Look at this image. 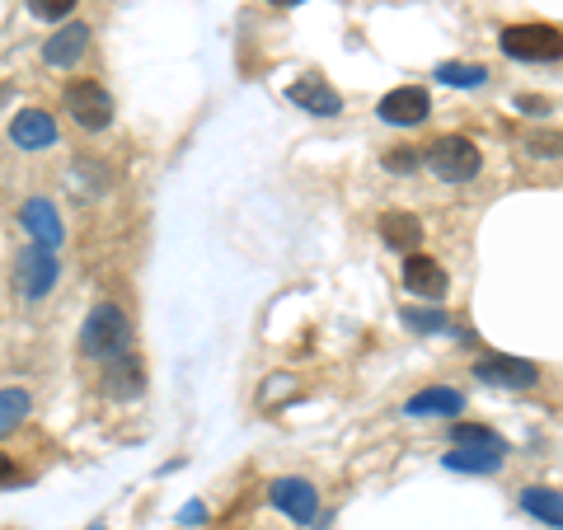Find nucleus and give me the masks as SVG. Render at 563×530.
<instances>
[{"instance_id": "obj_22", "label": "nucleus", "mask_w": 563, "mask_h": 530, "mask_svg": "<svg viewBox=\"0 0 563 530\" xmlns=\"http://www.w3.org/2000/svg\"><path fill=\"white\" fill-rule=\"evenodd\" d=\"M526 151H531L536 161H559V155H563V132H554V128H536L531 136H526Z\"/></svg>"}, {"instance_id": "obj_17", "label": "nucleus", "mask_w": 563, "mask_h": 530, "mask_svg": "<svg viewBox=\"0 0 563 530\" xmlns=\"http://www.w3.org/2000/svg\"><path fill=\"white\" fill-rule=\"evenodd\" d=\"M521 507L531 511L536 521H544V526L563 530V493H559V488H544V484L521 488Z\"/></svg>"}, {"instance_id": "obj_8", "label": "nucleus", "mask_w": 563, "mask_h": 530, "mask_svg": "<svg viewBox=\"0 0 563 530\" xmlns=\"http://www.w3.org/2000/svg\"><path fill=\"white\" fill-rule=\"evenodd\" d=\"M428 113H432V99L422 85H399V90L380 99V118L390 122V128H418Z\"/></svg>"}, {"instance_id": "obj_5", "label": "nucleus", "mask_w": 563, "mask_h": 530, "mask_svg": "<svg viewBox=\"0 0 563 530\" xmlns=\"http://www.w3.org/2000/svg\"><path fill=\"white\" fill-rule=\"evenodd\" d=\"M66 113L76 118L85 132H103L113 122V99L99 80H70L66 85Z\"/></svg>"}, {"instance_id": "obj_26", "label": "nucleus", "mask_w": 563, "mask_h": 530, "mask_svg": "<svg viewBox=\"0 0 563 530\" xmlns=\"http://www.w3.org/2000/svg\"><path fill=\"white\" fill-rule=\"evenodd\" d=\"M14 479H20V465H14L10 455H0V488H5V484H14Z\"/></svg>"}, {"instance_id": "obj_27", "label": "nucleus", "mask_w": 563, "mask_h": 530, "mask_svg": "<svg viewBox=\"0 0 563 530\" xmlns=\"http://www.w3.org/2000/svg\"><path fill=\"white\" fill-rule=\"evenodd\" d=\"M268 5H301V0H268Z\"/></svg>"}, {"instance_id": "obj_23", "label": "nucleus", "mask_w": 563, "mask_h": 530, "mask_svg": "<svg viewBox=\"0 0 563 530\" xmlns=\"http://www.w3.org/2000/svg\"><path fill=\"white\" fill-rule=\"evenodd\" d=\"M80 0H29V14L33 20H47V24H57V20H66L70 10H76Z\"/></svg>"}, {"instance_id": "obj_6", "label": "nucleus", "mask_w": 563, "mask_h": 530, "mask_svg": "<svg viewBox=\"0 0 563 530\" xmlns=\"http://www.w3.org/2000/svg\"><path fill=\"white\" fill-rule=\"evenodd\" d=\"M273 507L282 511V517H291L296 526H310L314 517H320V493H314L310 479H277L268 488Z\"/></svg>"}, {"instance_id": "obj_4", "label": "nucleus", "mask_w": 563, "mask_h": 530, "mask_svg": "<svg viewBox=\"0 0 563 530\" xmlns=\"http://www.w3.org/2000/svg\"><path fill=\"white\" fill-rule=\"evenodd\" d=\"M62 277V263L52 250H38V244H29V250L14 258V291L24 300H43L52 287H57Z\"/></svg>"}, {"instance_id": "obj_1", "label": "nucleus", "mask_w": 563, "mask_h": 530, "mask_svg": "<svg viewBox=\"0 0 563 530\" xmlns=\"http://www.w3.org/2000/svg\"><path fill=\"white\" fill-rule=\"evenodd\" d=\"M128 343H132V324H128V314H122V306H95L90 320H85V329H80L85 357L113 362V357L128 352Z\"/></svg>"}, {"instance_id": "obj_9", "label": "nucleus", "mask_w": 563, "mask_h": 530, "mask_svg": "<svg viewBox=\"0 0 563 530\" xmlns=\"http://www.w3.org/2000/svg\"><path fill=\"white\" fill-rule=\"evenodd\" d=\"M20 221H24V231L33 235V244H38V250H62L66 231H62V211H57V202L29 198L24 211H20Z\"/></svg>"}, {"instance_id": "obj_24", "label": "nucleus", "mask_w": 563, "mask_h": 530, "mask_svg": "<svg viewBox=\"0 0 563 530\" xmlns=\"http://www.w3.org/2000/svg\"><path fill=\"white\" fill-rule=\"evenodd\" d=\"M404 324H409V329H422V333H432V329H451L442 310H404Z\"/></svg>"}, {"instance_id": "obj_19", "label": "nucleus", "mask_w": 563, "mask_h": 530, "mask_svg": "<svg viewBox=\"0 0 563 530\" xmlns=\"http://www.w3.org/2000/svg\"><path fill=\"white\" fill-rule=\"evenodd\" d=\"M437 80L455 85V90H479V85L488 80V66H479V62H442L437 66Z\"/></svg>"}, {"instance_id": "obj_3", "label": "nucleus", "mask_w": 563, "mask_h": 530, "mask_svg": "<svg viewBox=\"0 0 563 530\" xmlns=\"http://www.w3.org/2000/svg\"><path fill=\"white\" fill-rule=\"evenodd\" d=\"M498 47L517 62H559L563 57V29H554V24H507L498 33Z\"/></svg>"}, {"instance_id": "obj_18", "label": "nucleus", "mask_w": 563, "mask_h": 530, "mask_svg": "<svg viewBox=\"0 0 563 530\" xmlns=\"http://www.w3.org/2000/svg\"><path fill=\"white\" fill-rule=\"evenodd\" d=\"M446 470H465V474H493L503 470V451H484V446H455L451 455H442Z\"/></svg>"}, {"instance_id": "obj_21", "label": "nucleus", "mask_w": 563, "mask_h": 530, "mask_svg": "<svg viewBox=\"0 0 563 530\" xmlns=\"http://www.w3.org/2000/svg\"><path fill=\"white\" fill-rule=\"evenodd\" d=\"M455 446H484V451H507V441L498 432H488L479 428V422H455Z\"/></svg>"}, {"instance_id": "obj_25", "label": "nucleus", "mask_w": 563, "mask_h": 530, "mask_svg": "<svg viewBox=\"0 0 563 530\" xmlns=\"http://www.w3.org/2000/svg\"><path fill=\"white\" fill-rule=\"evenodd\" d=\"M385 169H390V174H409V169H418V151H409V146L385 151Z\"/></svg>"}, {"instance_id": "obj_10", "label": "nucleus", "mask_w": 563, "mask_h": 530, "mask_svg": "<svg viewBox=\"0 0 563 530\" xmlns=\"http://www.w3.org/2000/svg\"><path fill=\"white\" fill-rule=\"evenodd\" d=\"M10 141H14L20 151H47V146H57V118L43 113V109L14 113V122H10Z\"/></svg>"}, {"instance_id": "obj_16", "label": "nucleus", "mask_w": 563, "mask_h": 530, "mask_svg": "<svg viewBox=\"0 0 563 530\" xmlns=\"http://www.w3.org/2000/svg\"><path fill=\"white\" fill-rule=\"evenodd\" d=\"M380 235H385V244H390V250L418 254L422 225H418V217H409V211H385V217H380Z\"/></svg>"}, {"instance_id": "obj_13", "label": "nucleus", "mask_w": 563, "mask_h": 530, "mask_svg": "<svg viewBox=\"0 0 563 530\" xmlns=\"http://www.w3.org/2000/svg\"><path fill=\"white\" fill-rule=\"evenodd\" d=\"M85 47H90V29H85V24H66V29H57L47 38L43 62L47 66H76L85 57Z\"/></svg>"}, {"instance_id": "obj_12", "label": "nucleus", "mask_w": 563, "mask_h": 530, "mask_svg": "<svg viewBox=\"0 0 563 530\" xmlns=\"http://www.w3.org/2000/svg\"><path fill=\"white\" fill-rule=\"evenodd\" d=\"M291 103H301L306 113H314V118H333V113H343V95L333 90V85L324 80V76H306V80H296L291 85Z\"/></svg>"}, {"instance_id": "obj_20", "label": "nucleus", "mask_w": 563, "mask_h": 530, "mask_svg": "<svg viewBox=\"0 0 563 530\" xmlns=\"http://www.w3.org/2000/svg\"><path fill=\"white\" fill-rule=\"evenodd\" d=\"M24 418H29V395L24 390H0V441L20 428Z\"/></svg>"}, {"instance_id": "obj_14", "label": "nucleus", "mask_w": 563, "mask_h": 530, "mask_svg": "<svg viewBox=\"0 0 563 530\" xmlns=\"http://www.w3.org/2000/svg\"><path fill=\"white\" fill-rule=\"evenodd\" d=\"M141 380H146V371H141V362H132V352H122V357L103 362V395L132 399V395H141Z\"/></svg>"}, {"instance_id": "obj_11", "label": "nucleus", "mask_w": 563, "mask_h": 530, "mask_svg": "<svg viewBox=\"0 0 563 530\" xmlns=\"http://www.w3.org/2000/svg\"><path fill=\"white\" fill-rule=\"evenodd\" d=\"M404 287H409L413 296H422V300H442L451 281H446V268L437 258L409 254V258H404Z\"/></svg>"}, {"instance_id": "obj_2", "label": "nucleus", "mask_w": 563, "mask_h": 530, "mask_svg": "<svg viewBox=\"0 0 563 530\" xmlns=\"http://www.w3.org/2000/svg\"><path fill=\"white\" fill-rule=\"evenodd\" d=\"M422 165H428L437 179L446 184H470L474 174L484 169V155L470 136H437L428 151H422Z\"/></svg>"}, {"instance_id": "obj_15", "label": "nucleus", "mask_w": 563, "mask_h": 530, "mask_svg": "<svg viewBox=\"0 0 563 530\" xmlns=\"http://www.w3.org/2000/svg\"><path fill=\"white\" fill-rule=\"evenodd\" d=\"M465 409V395L461 390H446V385H432V390L413 395L409 404H404V413L409 418H422V413H442V418H455Z\"/></svg>"}, {"instance_id": "obj_7", "label": "nucleus", "mask_w": 563, "mask_h": 530, "mask_svg": "<svg viewBox=\"0 0 563 530\" xmlns=\"http://www.w3.org/2000/svg\"><path fill=\"white\" fill-rule=\"evenodd\" d=\"M474 380L498 385V390H531L540 380V366L526 362V357H484L474 366Z\"/></svg>"}]
</instances>
